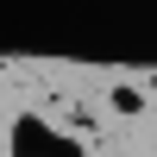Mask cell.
Listing matches in <instances>:
<instances>
[{
	"label": "cell",
	"instance_id": "1",
	"mask_svg": "<svg viewBox=\"0 0 157 157\" xmlns=\"http://www.w3.org/2000/svg\"><path fill=\"white\" fill-rule=\"evenodd\" d=\"M13 157H88L69 132H50L38 113H19L13 120Z\"/></svg>",
	"mask_w": 157,
	"mask_h": 157
},
{
	"label": "cell",
	"instance_id": "2",
	"mask_svg": "<svg viewBox=\"0 0 157 157\" xmlns=\"http://www.w3.org/2000/svg\"><path fill=\"white\" fill-rule=\"evenodd\" d=\"M107 107L120 113V120H138V113H145L151 101H145V88H132V82H120V88H113V94H107Z\"/></svg>",
	"mask_w": 157,
	"mask_h": 157
}]
</instances>
